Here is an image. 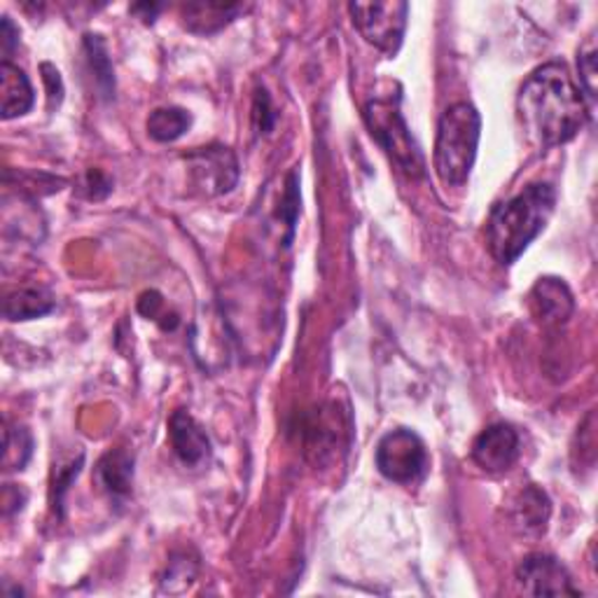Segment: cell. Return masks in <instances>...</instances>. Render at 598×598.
Wrapping results in <instances>:
<instances>
[{"label":"cell","mask_w":598,"mask_h":598,"mask_svg":"<svg viewBox=\"0 0 598 598\" xmlns=\"http://www.w3.org/2000/svg\"><path fill=\"white\" fill-rule=\"evenodd\" d=\"M516 115L531 144L547 150L573 140L591 113L571 71L549 61L519 89Z\"/></svg>","instance_id":"obj_1"},{"label":"cell","mask_w":598,"mask_h":598,"mask_svg":"<svg viewBox=\"0 0 598 598\" xmlns=\"http://www.w3.org/2000/svg\"><path fill=\"white\" fill-rule=\"evenodd\" d=\"M557 207L549 183H531L512 199L498 203L486 223V244L498 264L510 266L538 239Z\"/></svg>","instance_id":"obj_2"},{"label":"cell","mask_w":598,"mask_h":598,"mask_svg":"<svg viewBox=\"0 0 598 598\" xmlns=\"http://www.w3.org/2000/svg\"><path fill=\"white\" fill-rule=\"evenodd\" d=\"M482 136V117L477 108L461 101L449 105L437 124L435 173L445 185L461 187L468 183Z\"/></svg>","instance_id":"obj_3"},{"label":"cell","mask_w":598,"mask_h":598,"mask_svg":"<svg viewBox=\"0 0 598 598\" xmlns=\"http://www.w3.org/2000/svg\"><path fill=\"white\" fill-rule=\"evenodd\" d=\"M363 115L372 138L386 150V154L398 164V169L404 171L407 176L421 178L426 173V162H423L416 140L402 117L400 89L376 94L374 99L367 101Z\"/></svg>","instance_id":"obj_4"},{"label":"cell","mask_w":598,"mask_h":598,"mask_svg":"<svg viewBox=\"0 0 598 598\" xmlns=\"http://www.w3.org/2000/svg\"><path fill=\"white\" fill-rule=\"evenodd\" d=\"M351 20L370 45L386 57H396L404 40L409 5L388 0V3H351Z\"/></svg>","instance_id":"obj_5"},{"label":"cell","mask_w":598,"mask_h":598,"mask_svg":"<svg viewBox=\"0 0 598 598\" xmlns=\"http://www.w3.org/2000/svg\"><path fill=\"white\" fill-rule=\"evenodd\" d=\"M376 468L390 482L414 484L428 470L426 445L412 431H393L384 435L379 447H376Z\"/></svg>","instance_id":"obj_6"},{"label":"cell","mask_w":598,"mask_h":598,"mask_svg":"<svg viewBox=\"0 0 598 598\" xmlns=\"http://www.w3.org/2000/svg\"><path fill=\"white\" fill-rule=\"evenodd\" d=\"M185 160L195 187H199L207 197L227 195L239 180V162L225 146L197 148L187 152Z\"/></svg>","instance_id":"obj_7"},{"label":"cell","mask_w":598,"mask_h":598,"mask_svg":"<svg viewBox=\"0 0 598 598\" xmlns=\"http://www.w3.org/2000/svg\"><path fill=\"white\" fill-rule=\"evenodd\" d=\"M516 582L528 596H577L565 565L549 555H528L516 565Z\"/></svg>","instance_id":"obj_8"},{"label":"cell","mask_w":598,"mask_h":598,"mask_svg":"<svg viewBox=\"0 0 598 598\" xmlns=\"http://www.w3.org/2000/svg\"><path fill=\"white\" fill-rule=\"evenodd\" d=\"M519 459V435L508 423H494L472 445V461L489 475L508 472Z\"/></svg>","instance_id":"obj_9"},{"label":"cell","mask_w":598,"mask_h":598,"mask_svg":"<svg viewBox=\"0 0 598 598\" xmlns=\"http://www.w3.org/2000/svg\"><path fill=\"white\" fill-rule=\"evenodd\" d=\"M528 304H531L533 319L545 327H557L569 323V319L575 311V299L571 288L565 286L561 278H555V276H545L535 281V286L531 288V295H528Z\"/></svg>","instance_id":"obj_10"},{"label":"cell","mask_w":598,"mask_h":598,"mask_svg":"<svg viewBox=\"0 0 598 598\" xmlns=\"http://www.w3.org/2000/svg\"><path fill=\"white\" fill-rule=\"evenodd\" d=\"M508 516L516 533L526 535V538H540L547 531L549 516H552V500L540 486H522L508 500Z\"/></svg>","instance_id":"obj_11"},{"label":"cell","mask_w":598,"mask_h":598,"mask_svg":"<svg viewBox=\"0 0 598 598\" xmlns=\"http://www.w3.org/2000/svg\"><path fill=\"white\" fill-rule=\"evenodd\" d=\"M169 439L173 451H176L185 465L199 468L209 461L211 439L207 431L199 426V421L190 412H185V409H178V412L171 414Z\"/></svg>","instance_id":"obj_12"},{"label":"cell","mask_w":598,"mask_h":598,"mask_svg":"<svg viewBox=\"0 0 598 598\" xmlns=\"http://www.w3.org/2000/svg\"><path fill=\"white\" fill-rule=\"evenodd\" d=\"M0 99H3V120L22 117L36 103V94L26 73L12 61L0 64Z\"/></svg>","instance_id":"obj_13"},{"label":"cell","mask_w":598,"mask_h":598,"mask_svg":"<svg viewBox=\"0 0 598 598\" xmlns=\"http://www.w3.org/2000/svg\"><path fill=\"white\" fill-rule=\"evenodd\" d=\"M246 12L244 5H225V3H190L183 8V24L187 30L199 36L217 34L232 20Z\"/></svg>","instance_id":"obj_14"},{"label":"cell","mask_w":598,"mask_h":598,"mask_svg":"<svg viewBox=\"0 0 598 598\" xmlns=\"http://www.w3.org/2000/svg\"><path fill=\"white\" fill-rule=\"evenodd\" d=\"M97 482L110 496H129L134 484V456L122 449L108 451L97 465Z\"/></svg>","instance_id":"obj_15"},{"label":"cell","mask_w":598,"mask_h":598,"mask_svg":"<svg viewBox=\"0 0 598 598\" xmlns=\"http://www.w3.org/2000/svg\"><path fill=\"white\" fill-rule=\"evenodd\" d=\"M54 309V297L45 288H20L5 295L3 313L8 321L40 319Z\"/></svg>","instance_id":"obj_16"},{"label":"cell","mask_w":598,"mask_h":598,"mask_svg":"<svg viewBox=\"0 0 598 598\" xmlns=\"http://www.w3.org/2000/svg\"><path fill=\"white\" fill-rule=\"evenodd\" d=\"M192 117L187 110L169 105V108H157L148 117V134L154 138L157 144H173L178 140L187 129H190Z\"/></svg>","instance_id":"obj_17"},{"label":"cell","mask_w":598,"mask_h":598,"mask_svg":"<svg viewBox=\"0 0 598 598\" xmlns=\"http://www.w3.org/2000/svg\"><path fill=\"white\" fill-rule=\"evenodd\" d=\"M85 50H87L89 66H91L94 75H97V83L103 91V97L110 99L115 91V75H113V66H110L103 40L99 36H85Z\"/></svg>","instance_id":"obj_18"},{"label":"cell","mask_w":598,"mask_h":598,"mask_svg":"<svg viewBox=\"0 0 598 598\" xmlns=\"http://www.w3.org/2000/svg\"><path fill=\"white\" fill-rule=\"evenodd\" d=\"M34 451V439H30L26 428L5 426L3 435V468L5 470H22Z\"/></svg>","instance_id":"obj_19"},{"label":"cell","mask_w":598,"mask_h":598,"mask_svg":"<svg viewBox=\"0 0 598 598\" xmlns=\"http://www.w3.org/2000/svg\"><path fill=\"white\" fill-rule=\"evenodd\" d=\"M577 68H580V87L585 89L587 97L591 99V103L596 101V47L594 40L587 42V47H582L580 50V59H577Z\"/></svg>","instance_id":"obj_20"},{"label":"cell","mask_w":598,"mask_h":598,"mask_svg":"<svg viewBox=\"0 0 598 598\" xmlns=\"http://www.w3.org/2000/svg\"><path fill=\"white\" fill-rule=\"evenodd\" d=\"M253 122H256V129L258 134H270L274 129V122H276V113L272 108V99L270 94H266L264 89H258L256 91V103H253Z\"/></svg>","instance_id":"obj_21"},{"label":"cell","mask_w":598,"mask_h":598,"mask_svg":"<svg viewBox=\"0 0 598 598\" xmlns=\"http://www.w3.org/2000/svg\"><path fill=\"white\" fill-rule=\"evenodd\" d=\"M83 453H80V459L77 461H71L66 468H59L57 470V477H54V508L61 506V498H64L66 489H68V484L80 475V468H83Z\"/></svg>","instance_id":"obj_22"},{"label":"cell","mask_w":598,"mask_h":598,"mask_svg":"<svg viewBox=\"0 0 598 598\" xmlns=\"http://www.w3.org/2000/svg\"><path fill=\"white\" fill-rule=\"evenodd\" d=\"M42 83L47 87V99H50V108H59L61 99H64V83H61V75L52 64H42Z\"/></svg>","instance_id":"obj_23"},{"label":"cell","mask_w":598,"mask_h":598,"mask_svg":"<svg viewBox=\"0 0 598 598\" xmlns=\"http://www.w3.org/2000/svg\"><path fill=\"white\" fill-rule=\"evenodd\" d=\"M20 45V28L10 22V17L0 20V52H3V61H10V54L17 50Z\"/></svg>","instance_id":"obj_24"},{"label":"cell","mask_w":598,"mask_h":598,"mask_svg":"<svg viewBox=\"0 0 598 598\" xmlns=\"http://www.w3.org/2000/svg\"><path fill=\"white\" fill-rule=\"evenodd\" d=\"M87 192H89V199H103L110 195V190H113V183H110L108 176H103V173L99 169H91L87 173Z\"/></svg>","instance_id":"obj_25"},{"label":"cell","mask_w":598,"mask_h":598,"mask_svg":"<svg viewBox=\"0 0 598 598\" xmlns=\"http://www.w3.org/2000/svg\"><path fill=\"white\" fill-rule=\"evenodd\" d=\"M24 502H26V491L17 489V486L8 484L5 489H3V512L5 514L17 512V510L24 508Z\"/></svg>","instance_id":"obj_26"},{"label":"cell","mask_w":598,"mask_h":598,"mask_svg":"<svg viewBox=\"0 0 598 598\" xmlns=\"http://www.w3.org/2000/svg\"><path fill=\"white\" fill-rule=\"evenodd\" d=\"M164 10V5H152V3H140V5H134L132 12L138 14L144 22H154L157 14H160Z\"/></svg>","instance_id":"obj_27"}]
</instances>
